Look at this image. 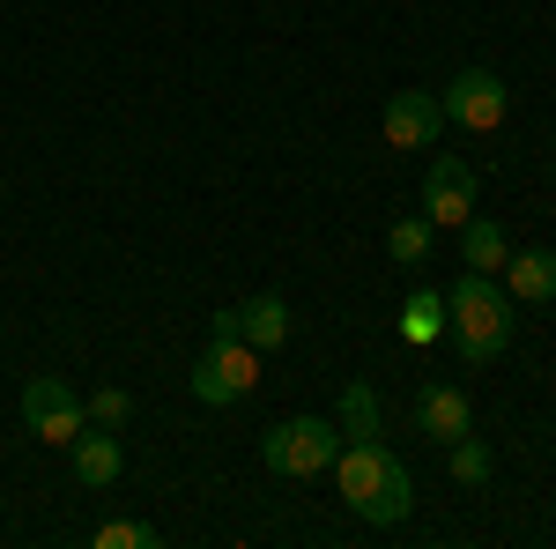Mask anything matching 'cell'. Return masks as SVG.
Segmentation results:
<instances>
[{"mask_svg": "<svg viewBox=\"0 0 556 549\" xmlns=\"http://www.w3.org/2000/svg\"><path fill=\"white\" fill-rule=\"evenodd\" d=\"M83 409H89V423H104V431H119V423L134 416V401L119 394V386H97V394H89Z\"/></svg>", "mask_w": 556, "mask_h": 549, "instance_id": "obj_20", "label": "cell"}, {"mask_svg": "<svg viewBox=\"0 0 556 549\" xmlns=\"http://www.w3.org/2000/svg\"><path fill=\"white\" fill-rule=\"evenodd\" d=\"M416 431H424V438H438V446L468 438V431H475L468 394H460L453 379H430V386H416Z\"/></svg>", "mask_w": 556, "mask_h": 549, "instance_id": "obj_9", "label": "cell"}, {"mask_svg": "<svg viewBox=\"0 0 556 549\" xmlns=\"http://www.w3.org/2000/svg\"><path fill=\"white\" fill-rule=\"evenodd\" d=\"M401 461V453H393V446H386V438H349L342 453H334V475H342V498L356 512L371 506V498H379V483H386V467Z\"/></svg>", "mask_w": 556, "mask_h": 549, "instance_id": "obj_8", "label": "cell"}, {"mask_svg": "<svg viewBox=\"0 0 556 549\" xmlns=\"http://www.w3.org/2000/svg\"><path fill=\"white\" fill-rule=\"evenodd\" d=\"M401 335L416 341V349H424V341H438V335H445V297L416 283V290H408V304H401Z\"/></svg>", "mask_w": 556, "mask_h": 549, "instance_id": "obj_15", "label": "cell"}, {"mask_svg": "<svg viewBox=\"0 0 556 549\" xmlns=\"http://www.w3.org/2000/svg\"><path fill=\"white\" fill-rule=\"evenodd\" d=\"M445 120L453 127H468V134H490V127H505V112H513V97H505V83L490 75V67H460L453 83H445Z\"/></svg>", "mask_w": 556, "mask_h": 549, "instance_id": "obj_5", "label": "cell"}, {"mask_svg": "<svg viewBox=\"0 0 556 549\" xmlns=\"http://www.w3.org/2000/svg\"><path fill=\"white\" fill-rule=\"evenodd\" d=\"M424 215L438 230H460L475 215V171L460 157H430V178H424Z\"/></svg>", "mask_w": 556, "mask_h": 549, "instance_id": "obj_6", "label": "cell"}, {"mask_svg": "<svg viewBox=\"0 0 556 549\" xmlns=\"http://www.w3.org/2000/svg\"><path fill=\"white\" fill-rule=\"evenodd\" d=\"M342 431L349 438H379V394H371L364 379L342 394Z\"/></svg>", "mask_w": 556, "mask_h": 549, "instance_id": "obj_17", "label": "cell"}, {"mask_svg": "<svg viewBox=\"0 0 556 549\" xmlns=\"http://www.w3.org/2000/svg\"><path fill=\"white\" fill-rule=\"evenodd\" d=\"M386 141L393 149H424V141H438V127H445V104L438 97H424V89H401V97H386Z\"/></svg>", "mask_w": 556, "mask_h": 549, "instance_id": "obj_10", "label": "cell"}, {"mask_svg": "<svg viewBox=\"0 0 556 549\" xmlns=\"http://www.w3.org/2000/svg\"><path fill=\"white\" fill-rule=\"evenodd\" d=\"M408 506H416V475L393 461V467H386V483H379V498L356 512V520H371V527H393V520H408Z\"/></svg>", "mask_w": 556, "mask_h": 549, "instance_id": "obj_14", "label": "cell"}, {"mask_svg": "<svg viewBox=\"0 0 556 549\" xmlns=\"http://www.w3.org/2000/svg\"><path fill=\"white\" fill-rule=\"evenodd\" d=\"M260 386V349H245L238 335H215L201 349V364H193V394L208 401V409H230V401H245Z\"/></svg>", "mask_w": 556, "mask_h": 549, "instance_id": "obj_3", "label": "cell"}, {"mask_svg": "<svg viewBox=\"0 0 556 549\" xmlns=\"http://www.w3.org/2000/svg\"><path fill=\"white\" fill-rule=\"evenodd\" d=\"M513 297L497 290L490 275H460L453 290H445V335H453V349L468 357V364H497L505 357V341H513Z\"/></svg>", "mask_w": 556, "mask_h": 549, "instance_id": "obj_1", "label": "cell"}, {"mask_svg": "<svg viewBox=\"0 0 556 549\" xmlns=\"http://www.w3.org/2000/svg\"><path fill=\"white\" fill-rule=\"evenodd\" d=\"M67 461H75V483H83V490H112V483H119V467H127V453H119V431L89 423L83 438L67 446Z\"/></svg>", "mask_w": 556, "mask_h": 549, "instance_id": "obj_11", "label": "cell"}, {"mask_svg": "<svg viewBox=\"0 0 556 549\" xmlns=\"http://www.w3.org/2000/svg\"><path fill=\"white\" fill-rule=\"evenodd\" d=\"M23 423H30V438H45V446H75L89 431V409L67 379H30L23 386Z\"/></svg>", "mask_w": 556, "mask_h": 549, "instance_id": "obj_4", "label": "cell"}, {"mask_svg": "<svg viewBox=\"0 0 556 549\" xmlns=\"http://www.w3.org/2000/svg\"><path fill=\"white\" fill-rule=\"evenodd\" d=\"M445 453H453V483H468V490H482V483H490V446H482V438H453V446H445Z\"/></svg>", "mask_w": 556, "mask_h": 549, "instance_id": "obj_18", "label": "cell"}, {"mask_svg": "<svg viewBox=\"0 0 556 549\" xmlns=\"http://www.w3.org/2000/svg\"><path fill=\"white\" fill-rule=\"evenodd\" d=\"M460 238H468V267H475V275H497V267L513 260L505 223H490V215H468V223H460Z\"/></svg>", "mask_w": 556, "mask_h": 549, "instance_id": "obj_13", "label": "cell"}, {"mask_svg": "<svg viewBox=\"0 0 556 549\" xmlns=\"http://www.w3.org/2000/svg\"><path fill=\"white\" fill-rule=\"evenodd\" d=\"M334 453H342V431L327 416H290L260 438V461L275 467V475H298V483L319 475V467H334Z\"/></svg>", "mask_w": 556, "mask_h": 549, "instance_id": "obj_2", "label": "cell"}, {"mask_svg": "<svg viewBox=\"0 0 556 549\" xmlns=\"http://www.w3.org/2000/svg\"><path fill=\"white\" fill-rule=\"evenodd\" d=\"M505 297L513 304H549L556 297V253L549 246H527V253L505 260Z\"/></svg>", "mask_w": 556, "mask_h": 549, "instance_id": "obj_12", "label": "cell"}, {"mask_svg": "<svg viewBox=\"0 0 556 549\" xmlns=\"http://www.w3.org/2000/svg\"><path fill=\"white\" fill-rule=\"evenodd\" d=\"M215 335H238L245 349H282L290 341V304L282 297H245V304L215 312Z\"/></svg>", "mask_w": 556, "mask_h": 549, "instance_id": "obj_7", "label": "cell"}, {"mask_svg": "<svg viewBox=\"0 0 556 549\" xmlns=\"http://www.w3.org/2000/svg\"><path fill=\"white\" fill-rule=\"evenodd\" d=\"M164 535L156 527H141V520H104L97 527V549H156Z\"/></svg>", "mask_w": 556, "mask_h": 549, "instance_id": "obj_19", "label": "cell"}, {"mask_svg": "<svg viewBox=\"0 0 556 549\" xmlns=\"http://www.w3.org/2000/svg\"><path fill=\"white\" fill-rule=\"evenodd\" d=\"M430 230H438L430 215H401V223L386 230V253L401 260V267H424V253H430Z\"/></svg>", "mask_w": 556, "mask_h": 549, "instance_id": "obj_16", "label": "cell"}]
</instances>
